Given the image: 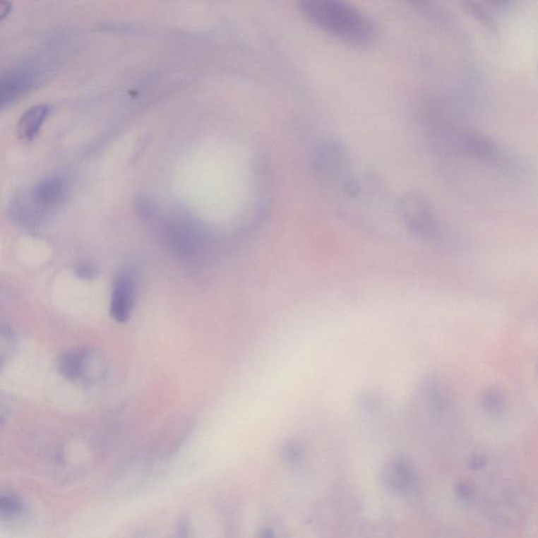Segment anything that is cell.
Wrapping results in <instances>:
<instances>
[{"label":"cell","instance_id":"4fadbf2b","mask_svg":"<svg viewBox=\"0 0 538 538\" xmlns=\"http://www.w3.org/2000/svg\"><path fill=\"white\" fill-rule=\"evenodd\" d=\"M456 494L462 501H470L474 495V488L467 482H460L456 485Z\"/></svg>","mask_w":538,"mask_h":538},{"label":"cell","instance_id":"ba28073f","mask_svg":"<svg viewBox=\"0 0 538 538\" xmlns=\"http://www.w3.org/2000/svg\"><path fill=\"white\" fill-rule=\"evenodd\" d=\"M92 358V352L85 348L66 352L59 359V371L68 380H83Z\"/></svg>","mask_w":538,"mask_h":538},{"label":"cell","instance_id":"7a4b0ae2","mask_svg":"<svg viewBox=\"0 0 538 538\" xmlns=\"http://www.w3.org/2000/svg\"><path fill=\"white\" fill-rule=\"evenodd\" d=\"M349 165L347 150L337 141L323 143L313 155L314 172L324 180H343L345 184L352 178L348 175Z\"/></svg>","mask_w":538,"mask_h":538},{"label":"cell","instance_id":"5bb4252c","mask_svg":"<svg viewBox=\"0 0 538 538\" xmlns=\"http://www.w3.org/2000/svg\"><path fill=\"white\" fill-rule=\"evenodd\" d=\"M283 455L289 462H296L302 455V450L296 444H289L284 448Z\"/></svg>","mask_w":538,"mask_h":538},{"label":"cell","instance_id":"52a82bcc","mask_svg":"<svg viewBox=\"0 0 538 538\" xmlns=\"http://www.w3.org/2000/svg\"><path fill=\"white\" fill-rule=\"evenodd\" d=\"M383 482L390 491L402 494L412 484V467L404 458H395L385 467L383 471Z\"/></svg>","mask_w":538,"mask_h":538},{"label":"cell","instance_id":"3957f363","mask_svg":"<svg viewBox=\"0 0 538 538\" xmlns=\"http://www.w3.org/2000/svg\"><path fill=\"white\" fill-rule=\"evenodd\" d=\"M402 215L407 227L417 236L424 239H434L438 237V222L432 214L429 204L424 198L409 193L401 201Z\"/></svg>","mask_w":538,"mask_h":538},{"label":"cell","instance_id":"6da1fadb","mask_svg":"<svg viewBox=\"0 0 538 538\" xmlns=\"http://www.w3.org/2000/svg\"><path fill=\"white\" fill-rule=\"evenodd\" d=\"M298 4L313 25L341 42L361 47L371 40V23L345 0H298Z\"/></svg>","mask_w":538,"mask_h":538},{"label":"cell","instance_id":"30bf717a","mask_svg":"<svg viewBox=\"0 0 538 538\" xmlns=\"http://www.w3.org/2000/svg\"><path fill=\"white\" fill-rule=\"evenodd\" d=\"M462 144L469 154L479 158L490 159L494 157L495 146L491 141L477 133H466L462 136Z\"/></svg>","mask_w":538,"mask_h":538},{"label":"cell","instance_id":"ac0fdd59","mask_svg":"<svg viewBox=\"0 0 538 538\" xmlns=\"http://www.w3.org/2000/svg\"><path fill=\"white\" fill-rule=\"evenodd\" d=\"M492 4H496V6H506V4H510L512 0H490Z\"/></svg>","mask_w":538,"mask_h":538},{"label":"cell","instance_id":"7c38bea8","mask_svg":"<svg viewBox=\"0 0 538 538\" xmlns=\"http://www.w3.org/2000/svg\"><path fill=\"white\" fill-rule=\"evenodd\" d=\"M482 406L487 412L496 414L505 408V399L496 389H487L482 395Z\"/></svg>","mask_w":538,"mask_h":538},{"label":"cell","instance_id":"d6986e66","mask_svg":"<svg viewBox=\"0 0 538 538\" xmlns=\"http://www.w3.org/2000/svg\"><path fill=\"white\" fill-rule=\"evenodd\" d=\"M411 1H419V0H411Z\"/></svg>","mask_w":538,"mask_h":538},{"label":"cell","instance_id":"277c9868","mask_svg":"<svg viewBox=\"0 0 538 538\" xmlns=\"http://www.w3.org/2000/svg\"><path fill=\"white\" fill-rule=\"evenodd\" d=\"M40 71L36 66H16L6 71L0 81V105L10 107L15 101L31 92L40 83Z\"/></svg>","mask_w":538,"mask_h":538},{"label":"cell","instance_id":"8fae6325","mask_svg":"<svg viewBox=\"0 0 538 538\" xmlns=\"http://www.w3.org/2000/svg\"><path fill=\"white\" fill-rule=\"evenodd\" d=\"M23 511L20 499L13 494H2L0 498V516L1 520H12Z\"/></svg>","mask_w":538,"mask_h":538},{"label":"cell","instance_id":"8992f818","mask_svg":"<svg viewBox=\"0 0 538 538\" xmlns=\"http://www.w3.org/2000/svg\"><path fill=\"white\" fill-rule=\"evenodd\" d=\"M68 184L61 178H49L40 181L31 191V199L40 208H55L59 205L66 198Z\"/></svg>","mask_w":538,"mask_h":538},{"label":"cell","instance_id":"2e32d148","mask_svg":"<svg viewBox=\"0 0 538 538\" xmlns=\"http://www.w3.org/2000/svg\"><path fill=\"white\" fill-rule=\"evenodd\" d=\"M77 273H78V275H80L83 279H92L95 275L94 268H89V266H81Z\"/></svg>","mask_w":538,"mask_h":538},{"label":"cell","instance_id":"9a60e30c","mask_svg":"<svg viewBox=\"0 0 538 538\" xmlns=\"http://www.w3.org/2000/svg\"><path fill=\"white\" fill-rule=\"evenodd\" d=\"M468 464L473 470H481L487 464V460H486L485 456L481 455V454H474V455L471 456Z\"/></svg>","mask_w":538,"mask_h":538},{"label":"cell","instance_id":"9c48e42d","mask_svg":"<svg viewBox=\"0 0 538 538\" xmlns=\"http://www.w3.org/2000/svg\"><path fill=\"white\" fill-rule=\"evenodd\" d=\"M49 107L45 104L35 105L25 112L17 126V133L23 141H31L40 133L49 116Z\"/></svg>","mask_w":538,"mask_h":538},{"label":"cell","instance_id":"e0dca14e","mask_svg":"<svg viewBox=\"0 0 538 538\" xmlns=\"http://www.w3.org/2000/svg\"><path fill=\"white\" fill-rule=\"evenodd\" d=\"M11 10H12V4L8 0H1V19L4 20L10 14Z\"/></svg>","mask_w":538,"mask_h":538},{"label":"cell","instance_id":"5b68a950","mask_svg":"<svg viewBox=\"0 0 538 538\" xmlns=\"http://www.w3.org/2000/svg\"><path fill=\"white\" fill-rule=\"evenodd\" d=\"M135 302V282L132 273L124 271L116 277L111 297V316L116 322L131 318Z\"/></svg>","mask_w":538,"mask_h":538}]
</instances>
